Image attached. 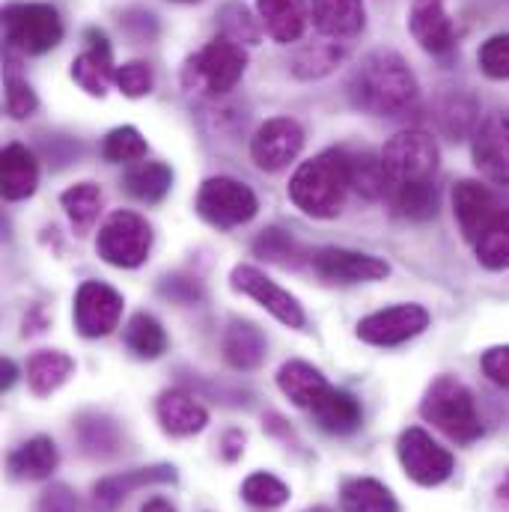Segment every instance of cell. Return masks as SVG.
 Returning a JSON list of instances; mask_svg holds the SVG:
<instances>
[{"label": "cell", "mask_w": 509, "mask_h": 512, "mask_svg": "<svg viewBox=\"0 0 509 512\" xmlns=\"http://www.w3.org/2000/svg\"><path fill=\"white\" fill-rule=\"evenodd\" d=\"M349 99L358 111L373 117H399L420 99V84L402 54L379 48L361 60L349 78Z\"/></svg>", "instance_id": "cell-1"}, {"label": "cell", "mask_w": 509, "mask_h": 512, "mask_svg": "<svg viewBox=\"0 0 509 512\" xmlns=\"http://www.w3.org/2000/svg\"><path fill=\"white\" fill-rule=\"evenodd\" d=\"M349 188V152L325 149L292 173L289 200L310 218H334L343 209Z\"/></svg>", "instance_id": "cell-2"}, {"label": "cell", "mask_w": 509, "mask_h": 512, "mask_svg": "<svg viewBox=\"0 0 509 512\" xmlns=\"http://www.w3.org/2000/svg\"><path fill=\"white\" fill-rule=\"evenodd\" d=\"M420 417L456 444H471L483 435L474 396L456 376H438L426 387L420 402Z\"/></svg>", "instance_id": "cell-3"}, {"label": "cell", "mask_w": 509, "mask_h": 512, "mask_svg": "<svg viewBox=\"0 0 509 512\" xmlns=\"http://www.w3.org/2000/svg\"><path fill=\"white\" fill-rule=\"evenodd\" d=\"M245 69H248L245 45H236L233 39L218 36L206 48H200L197 54L188 57V63L182 69V84L188 90H200V93H209V96H224V93L236 90Z\"/></svg>", "instance_id": "cell-4"}, {"label": "cell", "mask_w": 509, "mask_h": 512, "mask_svg": "<svg viewBox=\"0 0 509 512\" xmlns=\"http://www.w3.org/2000/svg\"><path fill=\"white\" fill-rule=\"evenodd\" d=\"M379 158L387 176V188H396V185H411V182H432L438 173L441 152L429 131L405 128V131H396L384 143Z\"/></svg>", "instance_id": "cell-5"}, {"label": "cell", "mask_w": 509, "mask_h": 512, "mask_svg": "<svg viewBox=\"0 0 509 512\" xmlns=\"http://www.w3.org/2000/svg\"><path fill=\"white\" fill-rule=\"evenodd\" d=\"M3 36L9 48L39 57L60 45L63 18L48 3H9L3 6Z\"/></svg>", "instance_id": "cell-6"}, {"label": "cell", "mask_w": 509, "mask_h": 512, "mask_svg": "<svg viewBox=\"0 0 509 512\" xmlns=\"http://www.w3.org/2000/svg\"><path fill=\"white\" fill-rule=\"evenodd\" d=\"M259 203L256 194L233 176H212L200 185L197 194V212L206 224L218 230H233L248 224L256 215Z\"/></svg>", "instance_id": "cell-7"}, {"label": "cell", "mask_w": 509, "mask_h": 512, "mask_svg": "<svg viewBox=\"0 0 509 512\" xmlns=\"http://www.w3.org/2000/svg\"><path fill=\"white\" fill-rule=\"evenodd\" d=\"M396 456H399V465L405 471L408 480H414L417 486H441L450 480L456 462H453V453L447 447H441L426 429L420 426H411L399 435L396 441Z\"/></svg>", "instance_id": "cell-8"}, {"label": "cell", "mask_w": 509, "mask_h": 512, "mask_svg": "<svg viewBox=\"0 0 509 512\" xmlns=\"http://www.w3.org/2000/svg\"><path fill=\"white\" fill-rule=\"evenodd\" d=\"M96 251L108 265L137 268L152 251V227L134 212H114L99 230Z\"/></svg>", "instance_id": "cell-9"}, {"label": "cell", "mask_w": 509, "mask_h": 512, "mask_svg": "<svg viewBox=\"0 0 509 512\" xmlns=\"http://www.w3.org/2000/svg\"><path fill=\"white\" fill-rule=\"evenodd\" d=\"M230 286L248 298H254L259 307H265L277 322H283L286 328H295L301 331L307 325V316H304V307L301 301L286 292L283 286H277L265 271H259L256 265H236L233 274H230Z\"/></svg>", "instance_id": "cell-10"}, {"label": "cell", "mask_w": 509, "mask_h": 512, "mask_svg": "<svg viewBox=\"0 0 509 512\" xmlns=\"http://www.w3.org/2000/svg\"><path fill=\"white\" fill-rule=\"evenodd\" d=\"M123 316V295L99 280H87L75 292V328L87 340L108 337Z\"/></svg>", "instance_id": "cell-11"}, {"label": "cell", "mask_w": 509, "mask_h": 512, "mask_svg": "<svg viewBox=\"0 0 509 512\" xmlns=\"http://www.w3.org/2000/svg\"><path fill=\"white\" fill-rule=\"evenodd\" d=\"M429 328V313L420 304L384 307L358 322V337L370 346H402Z\"/></svg>", "instance_id": "cell-12"}, {"label": "cell", "mask_w": 509, "mask_h": 512, "mask_svg": "<svg viewBox=\"0 0 509 512\" xmlns=\"http://www.w3.org/2000/svg\"><path fill=\"white\" fill-rule=\"evenodd\" d=\"M301 149H304V128L289 117H274L262 123L251 140V158L265 173H277L289 167Z\"/></svg>", "instance_id": "cell-13"}, {"label": "cell", "mask_w": 509, "mask_h": 512, "mask_svg": "<svg viewBox=\"0 0 509 512\" xmlns=\"http://www.w3.org/2000/svg\"><path fill=\"white\" fill-rule=\"evenodd\" d=\"M471 155L483 179L509 185V111H495L474 128Z\"/></svg>", "instance_id": "cell-14"}, {"label": "cell", "mask_w": 509, "mask_h": 512, "mask_svg": "<svg viewBox=\"0 0 509 512\" xmlns=\"http://www.w3.org/2000/svg\"><path fill=\"white\" fill-rule=\"evenodd\" d=\"M453 212H456V221H459L462 236H465L471 245H477V242L486 236V230L498 221V215H501L504 209L498 206L495 194H492L483 182H477V179H462V182H456V188H453Z\"/></svg>", "instance_id": "cell-15"}, {"label": "cell", "mask_w": 509, "mask_h": 512, "mask_svg": "<svg viewBox=\"0 0 509 512\" xmlns=\"http://www.w3.org/2000/svg\"><path fill=\"white\" fill-rule=\"evenodd\" d=\"M408 30L432 57H447L456 48V24L447 12V0H414L408 12Z\"/></svg>", "instance_id": "cell-16"}, {"label": "cell", "mask_w": 509, "mask_h": 512, "mask_svg": "<svg viewBox=\"0 0 509 512\" xmlns=\"http://www.w3.org/2000/svg\"><path fill=\"white\" fill-rule=\"evenodd\" d=\"M313 268L325 280L334 283H370L384 280L390 274V265L373 254L349 251V248H322L313 254Z\"/></svg>", "instance_id": "cell-17"}, {"label": "cell", "mask_w": 509, "mask_h": 512, "mask_svg": "<svg viewBox=\"0 0 509 512\" xmlns=\"http://www.w3.org/2000/svg\"><path fill=\"white\" fill-rule=\"evenodd\" d=\"M87 42H90V48L72 60V81L87 96L105 99L111 84H114V78H117L111 42H108V36L102 30H87Z\"/></svg>", "instance_id": "cell-18"}, {"label": "cell", "mask_w": 509, "mask_h": 512, "mask_svg": "<svg viewBox=\"0 0 509 512\" xmlns=\"http://www.w3.org/2000/svg\"><path fill=\"white\" fill-rule=\"evenodd\" d=\"M176 480V468L173 465H155V468H137L126 471L120 477H105L102 483L93 486V498H90V512H117L120 504L131 498V492L143 489V486H158V483H173Z\"/></svg>", "instance_id": "cell-19"}, {"label": "cell", "mask_w": 509, "mask_h": 512, "mask_svg": "<svg viewBox=\"0 0 509 512\" xmlns=\"http://www.w3.org/2000/svg\"><path fill=\"white\" fill-rule=\"evenodd\" d=\"M155 414H158V423L167 435L173 438H188V435H197L206 429L209 423V411L188 393V390H164L155 402Z\"/></svg>", "instance_id": "cell-20"}, {"label": "cell", "mask_w": 509, "mask_h": 512, "mask_svg": "<svg viewBox=\"0 0 509 512\" xmlns=\"http://www.w3.org/2000/svg\"><path fill=\"white\" fill-rule=\"evenodd\" d=\"M313 24L331 39H355L367 27L364 0H310Z\"/></svg>", "instance_id": "cell-21"}, {"label": "cell", "mask_w": 509, "mask_h": 512, "mask_svg": "<svg viewBox=\"0 0 509 512\" xmlns=\"http://www.w3.org/2000/svg\"><path fill=\"white\" fill-rule=\"evenodd\" d=\"M310 414L319 423V429H325L328 435H352L364 423L361 402L343 387H328L322 399L310 408Z\"/></svg>", "instance_id": "cell-22"}, {"label": "cell", "mask_w": 509, "mask_h": 512, "mask_svg": "<svg viewBox=\"0 0 509 512\" xmlns=\"http://www.w3.org/2000/svg\"><path fill=\"white\" fill-rule=\"evenodd\" d=\"M39 185V161L36 155L21 146V143H9L0 155V188H3V200L15 203V200H27Z\"/></svg>", "instance_id": "cell-23"}, {"label": "cell", "mask_w": 509, "mask_h": 512, "mask_svg": "<svg viewBox=\"0 0 509 512\" xmlns=\"http://www.w3.org/2000/svg\"><path fill=\"white\" fill-rule=\"evenodd\" d=\"M262 30L277 42L289 45L298 42L307 30V3L304 0H256Z\"/></svg>", "instance_id": "cell-24"}, {"label": "cell", "mask_w": 509, "mask_h": 512, "mask_svg": "<svg viewBox=\"0 0 509 512\" xmlns=\"http://www.w3.org/2000/svg\"><path fill=\"white\" fill-rule=\"evenodd\" d=\"M57 462H60V453H57V444L48 438V435H36L30 438L27 444H21L15 453H9V474L15 480H45L57 471Z\"/></svg>", "instance_id": "cell-25"}, {"label": "cell", "mask_w": 509, "mask_h": 512, "mask_svg": "<svg viewBox=\"0 0 509 512\" xmlns=\"http://www.w3.org/2000/svg\"><path fill=\"white\" fill-rule=\"evenodd\" d=\"M277 387L283 390V396L292 399V405L310 411L331 384L325 382V376L313 364H307V361H289V364H283L277 370Z\"/></svg>", "instance_id": "cell-26"}, {"label": "cell", "mask_w": 509, "mask_h": 512, "mask_svg": "<svg viewBox=\"0 0 509 512\" xmlns=\"http://www.w3.org/2000/svg\"><path fill=\"white\" fill-rule=\"evenodd\" d=\"M72 373H75V361L57 349H42V352L30 355V361H27V384L36 396L57 393L72 379Z\"/></svg>", "instance_id": "cell-27"}, {"label": "cell", "mask_w": 509, "mask_h": 512, "mask_svg": "<svg viewBox=\"0 0 509 512\" xmlns=\"http://www.w3.org/2000/svg\"><path fill=\"white\" fill-rule=\"evenodd\" d=\"M123 188L140 203H161L173 188V170L164 161H137L126 170Z\"/></svg>", "instance_id": "cell-28"}, {"label": "cell", "mask_w": 509, "mask_h": 512, "mask_svg": "<svg viewBox=\"0 0 509 512\" xmlns=\"http://www.w3.org/2000/svg\"><path fill=\"white\" fill-rule=\"evenodd\" d=\"M384 200L405 221H429V218L438 215V188H435V182H411V185L387 188Z\"/></svg>", "instance_id": "cell-29"}, {"label": "cell", "mask_w": 509, "mask_h": 512, "mask_svg": "<svg viewBox=\"0 0 509 512\" xmlns=\"http://www.w3.org/2000/svg\"><path fill=\"white\" fill-rule=\"evenodd\" d=\"M224 358L236 370H256L265 361V334L254 322H233L224 334Z\"/></svg>", "instance_id": "cell-30"}, {"label": "cell", "mask_w": 509, "mask_h": 512, "mask_svg": "<svg viewBox=\"0 0 509 512\" xmlns=\"http://www.w3.org/2000/svg\"><path fill=\"white\" fill-rule=\"evenodd\" d=\"M60 203H63V209L69 215L75 233L84 236V233H90L96 227V221L102 215V206H105V197H102V188L99 185L78 182V185H72V188L63 191Z\"/></svg>", "instance_id": "cell-31"}, {"label": "cell", "mask_w": 509, "mask_h": 512, "mask_svg": "<svg viewBox=\"0 0 509 512\" xmlns=\"http://www.w3.org/2000/svg\"><path fill=\"white\" fill-rule=\"evenodd\" d=\"M340 504L343 512H399L393 492L373 477L349 480L340 492Z\"/></svg>", "instance_id": "cell-32"}, {"label": "cell", "mask_w": 509, "mask_h": 512, "mask_svg": "<svg viewBox=\"0 0 509 512\" xmlns=\"http://www.w3.org/2000/svg\"><path fill=\"white\" fill-rule=\"evenodd\" d=\"M123 340L137 358H146V361H155L167 352V334H164L161 322L149 313H134L128 319Z\"/></svg>", "instance_id": "cell-33"}, {"label": "cell", "mask_w": 509, "mask_h": 512, "mask_svg": "<svg viewBox=\"0 0 509 512\" xmlns=\"http://www.w3.org/2000/svg\"><path fill=\"white\" fill-rule=\"evenodd\" d=\"M346 51L337 45V42H316V45H307L301 48L295 57H292V75L301 78V81H316V78H325L331 75L340 63H343Z\"/></svg>", "instance_id": "cell-34"}, {"label": "cell", "mask_w": 509, "mask_h": 512, "mask_svg": "<svg viewBox=\"0 0 509 512\" xmlns=\"http://www.w3.org/2000/svg\"><path fill=\"white\" fill-rule=\"evenodd\" d=\"M349 185L367 200H379L387 191V176H384L382 158L373 152H355L349 155Z\"/></svg>", "instance_id": "cell-35"}, {"label": "cell", "mask_w": 509, "mask_h": 512, "mask_svg": "<svg viewBox=\"0 0 509 512\" xmlns=\"http://www.w3.org/2000/svg\"><path fill=\"white\" fill-rule=\"evenodd\" d=\"M146 152H149L146 137H143L134 126L114 128V131H108L105 140H102V155H105V161H111V164H137V161L146 158Z\"/></svg>", "instance_id": "cell-36"}, {"label": "cell", "mask_w": 509, "mask_h": 512, "mask_svg": "<svg viewBox=\"0 0 509 512\" xmlns=\"http://www.w3.org/2000/svg\"><path fill=\"white\" fill-rule=\"evenodd\" d=\"M480 265L489 271H504L509 268V209L498 215V221L486 230V236L474 245Z\"/></svg>", "instance_id": "cell-37"}, {"label": "cell", "mask_w": 509, "mask_h": 512, "mask_svg": "<svg viewBox=\"0 0 509 512\" xmlns=\"http://www.w3.org/2000/svg\"><path fill=\"white\" fill-rule=\"evenodd\" d=\"M477 111H480V105H477L474 96L453 93V96H447V99L441 102V108H438V123H441V128H444L453 140H459L462 134H468V131L474 128V123H477Z\"/></svg>", "instance_id": "cell-38"}, {"label": "cell", "mask_w": 509, "mask_h": 512, "mask_svg": "<svg viewBox=\"0 0 509 512\" xmlns=\"http://www.w3.org/2000/svg\"><path fill=\"white\" fill-rule=\"evenodd\" d=\"M242 498L251 504V507H259V510H274V507H283L289 501V486L280 483L274 474H251L245 483H242Z\"/></svg>", "instance_id": "cell-39"}, {"label": "cell", "mask_w": 509, "mask_h": 512, "mask_svg": "<svg viewBox=\"0 0 509 512\" xmlns=\"http://www.w3.org/2000/svg\"><path fill=\"white\" fill-rule=\"evenodd\" d=\"M221 36L233 39L236 45H256L259 42V24L245 3L233 0L221 9Z\"/></svg>", "instance_id": "cell-40"}, {"label": "cell", "mask_w": 509, "mask_h": 512, "mask_svg": "<svg viewBox=\"0 0 509 512\" xmlns=\"http://www.w3.org/2000/svg\"><path fill=\"white\" fill-rule=\"evenodd\" d=\"M117 90L128 96V99H143L152 93L155 87V75H152V66L143 63V60H128L123 66H117V78H114Z\"/></svg>", "instance_id": "cell-41"}, {"label": "cell", "mask_w": 509, "mask_h": 512, "mask_svg": "<svg viewBox=\"0 0 509 512\" xmlns=\"http://www.w3.org/2000/svg\"><path fill=\"white\" fill-rule=\"evenodd\" d=\"M477 63H480L483 75H489L495 81H509V33L489 36L477 51Z\"/></svg>", "instance_id": "cell-42"}, {"label": "cell", "mask_w": 509, "mask_h": 512, "mask_svg": "<svg viewBox=\"0 0 509 512\" xmlns=\"http://www.w3.org/2000/svg\"><path fill=\"white\" fill-rule=\"evenodd\" d=\"M254 251L268 262H280V265H289L301 256V248L283 233V230H265L259 239L254 242Z\"/></svg>", "instance_id": "cell-43"}, {"label": "cell", "mask_w": 509, "mask_h": 512, "mask_svg": "<svg viewBox=\"0 0 509 512\" xmlns=\"http://www.w3.org/2000/svg\"><path fill=\"white\" fill-rule=\"evenodd\" d=\"M36 108H39V99H36L33 87L21 78L9 75L6 78V117L9 120H27L36 114Z\"/></svg>", "instance_id": "cell-44"}, {"label": "cell", "mask_w": 509, "mask_h": 512, "mask_svg": "<svg viewBox=\"0 0 509 512\" xmlns=\"http://www.w3.org/2000/svg\"><path fill=\"white\" fill-rule=\"evenodd\" d=\"M483 373L498 387L509 390V346H495L483 355Z\"/></svg>", "instance_id": "cell-45"}, {"label": "cell", "mask_w": 509, "mask_h": 512, "mask_svg": "<svg viewBox=\"0 0 509 512\" xmlns=\"http://www.w3.org/2000/svg\"><path fill=\"white\" fill-rule=\"evenodd\" d=\"M36 512H78V498L66 486H51L48 492H42Z\"/></svg>", "instance_id": "cell-46"}, {"label": "cell", "mask_w": 509, "mask_h": 512, "mask_svg": "<svg viewBox=\"0 0 509 512\" xmlns=\"http://www.w3.org/2000/svg\"><path fill=\"white\" fill-rule=\"evenodd\" d=\"M245 450V432H239V429H230L227 435H224V456L233 462V459H239V453Z\"/></svg>", "instance_id": "cell-47"}, {"label": "cell", "mask_w": 509, "mask_h": 512, "mask_svg": "<svg viewBox=\"0 0 509 512\" xmlns=\"http://www.w3.org/2000/svg\"><path fill=\"white\" fill-rule=\"evenodd\" d=\"M18 379V367L6 358L3 364H0V390H9L12 384Z\"/></svg>", "instance_id": "cell-48"}, {"label": "cell", "mask_w": 509, "mask_h": 512, "mask_svg": "<svg viewBox=\"0 0 509 512\" xmlns=\"http://www.w3.org/2000/svg\"><path fill=\"white\" fill-rule=\"evenodd\" d=\"M495 507L498 512H509V474L498 483V492H495Z\"/></svg>", "instance_id": "cell-49"}, {"label": "cell", "mask_w": 509, "mask_h": 512, "mask_svg": "<svg viewBox=\"0 0 509 512\" xmlns=\"http://www.w3.org/2000/svg\"><path fill=\"white\" fill-rule=\"evenodd\" d=\"M140 512H176L173 510V504L170 501H164V498H152V501H146Z\"/></svg>", "instance_id": "cell-50"}, {"label": "cell", "mask_w": 509, "mask_h": 512, "mask_svg": "<svg viewBox=\"0 0 509 512\" xmlns=\"http://www.w3.org/2000/svg\"><path fill=\"white\" fill-rule=\"evenodd\" d=\"M304 512H331L328 507H310V510H304Z\"/></svg>", "instance_id": "cell-51"}, {"label": "cell", "mask_w": 509, "mask_h": 512, "mask_svg": "<svg viewBox=\"0 0 509 512\" xmlns=\"http://www.w3.org/2000/svg\"><path fill=\"white\" fill-rule=\"evenodd\" d=\"M176 3H197V0H176Z\"/></svg>", "instance_id": "cell-52"}]
</instances>
